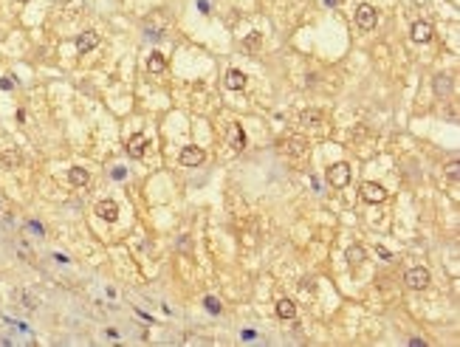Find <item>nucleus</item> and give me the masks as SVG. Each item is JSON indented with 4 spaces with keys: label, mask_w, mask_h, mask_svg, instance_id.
I'll use <instances>...</instances> for the list:
<instances>
[{
    "label": "nucleus",
    "mask_w": 460,
    "mask_h": 347,
    "mask_svg": "<svg viewBox=\"0 0 460 347\" xmlns=\"http://www.w3.org/2000/svg\"><path fill=\"white\" fill-rule=\"evenodd\" d=\"M178 158H181L184 167H200V164H203V158H206V152L200 150V147L189 144V147H184V150H181V155H178Z\"/></svg>",
    "instance_id": "nucleus-6"
},
{
    "label": "nucleus",
    "mask_w": 460,
    "mask_h": 347,
    "mask_svg": "<svg viewBox=\"0 0 460 347\" xmlns=\"http://www.w3.org/2000/svg\"><path fill=\"white\" fill-rule=\"evenodd\" d=\"M0 88H3V91H9V88H12V79H0Z\"/></svg>",
    "instance_id": "nucleus-25"
},
{
    "label": "nucleus",
    "mask_w": 460,
    "mask_h": 347,
    "mask_svg": "<svg viewBox=\"0 0 460 347\" xmlns=\"http://www.w3.org/2000/svg\"><path fill=\"white\" fill-rule=\"evenodd\" d=\"M412 40H415V43H429L432 40V25L424 23V20H418V23L412 25Z\"/></svg>",
    "instance_id": "nucleus-10"
},
{
    "label": "nucleus",
    "mask_w": 460,
    "mask_h": 347,
    "mask_svg": "<svg viewBox=\"0 0 460 347\" xmlns=\"http://www.w3.org/2000/svg\"><path fill=\"white\" fill-rule=\"evenodd\" d=\"M429 271H426L424 265H415V268H410L404 274V282H406V288H412V291H424L426 285H429Z\"/></svg>",
    "instance_id": "nucleus-1"
},
{
    "label": "nucleus",
    "mask_w": 460,
    "mask_h": 347,
    "mask_svg": "<svg viewBox=\"0 0 460 347\" xmlns=\"http://www.w3.org/2000/svg\"><path fill=\"white\" fill-rule=\"evenodd\" d=\"M277 316L279 319H294L297 316V305L291 302V299H279L277 302Z\"/></svg>",
    "instance_id": "nucleus-14"
},
{
    "label": "nucleus",
    "mask_w": 460,
    "mask_h": 347,
    "mask_svg": "<svg viewBox=\"0 0 460 347\" xmlns=\"http://www.w3.org/2000/svg\"><path fill=\"white\" fill-rule=\"evenodd\" d=\"M347 260H350V262H362V260H364V249L350 246V249H347Z\"/></svg>",
    "instance_id": "nucleus-20"
},
{
    "label": "nucleus",
    "mask_w": 460,
    "mask_h": 347,
    "mask_svg": "<svg viewBox=\"0 0 460 347\" xmlns=\"http://www.w3.org/2000/svg\"><path fill=\"white\" fill-rule=\"evenodd\" d=\"M375 23H378V14H375V9L370 6V3H362V6L356 9V25L362 31H370L375 29Z\"/></svg>",
    "instance_id": "nucleus-3"
},
{
    "label": "nucleus",
    "mask_w": 460,
    "mask_h": 347,
    "mask_svg": "<svg viewBox=\"0 0 460 347\" xmlns=\"http://www.w3.org/2000/svg\"><path fill=\"white\" fill-rule=\"evenodd\" d=\"M410 344L412 347H426V341L424 339H410Z\"/></svg>",
    "instance_id": "nucleus-23"
},
{
    "label": "nucleus",
    "mask_w": 460,
    "mask_h": 347,
    "mask_svg": "<svg viewBox=\"0 0 460 347\" xmlns=\"http://www.w3.org/2000/svg\"><path fill=\"white\" fill-rule=\"evenodd\" d=\"M99 45V34L96 31H85V34L76 37V51L79 54H88V51H93Z\"/></svg>",
    "instance_id": "nucleus-8"
},
{
    "label": "nucleus",
    "mask_w": 460,
    "mask_h": 347,
    "mask_svg": "<svg viewBox=\"0 0 460 347\" xmlns=\"http://www.w3.org/2000/svg\"><path fill=\"white\" fill-rule=\"evenodd\" d=\"M164 68H167V60H164V54H150V60H147V71L150 73H161Z\"/></svg>",
    "instance_id": "nucleus-16"
},
{
    "label": "nucleus",
    "mask_w": 460,
    "mask_h": 347,
    "mask_svg": "<svg viewBox=\"0 0 460 347\" xmlns=\"http://www.w3.org/2000/svg\"><path fill=\"white\" fill-rule=\"evenodd\" d=\"M68 181H71L73 186H85L91 178H88V170H82V167H71V172H68Z\"/></svg>",
    "instance_id": "nucleus-15"
},
{
    "label": "nucleus",
    "mask_w": 460,
    "mask_h": 347,
    "mask_svg": "<svg viewBox=\"0 0 460 347\" xmlns=\"http://www.w3.org/2000/svg\"><path fill=\"white\" fill-rule=\"evenodd\" d=\"M378 254H381V257H384V260H393V254H390V251H387V249H381V246H378Z\"/></svg>",
    "instance_id": "nucleus-24"
},
{
    "label": "nucleus",
    "mask_w": 460,
    "mask_h": 347,
    "mask_svg": "<svg viewBox=\"0 0 460 347\" xmlns=\"http://www.w3.org/2000/svg\"><path fill=\"white\" fill-rule=\"evenodd\" d=\"M246 73L243 71H237V68H232V71H226V76H223V85L229 88V91H243L246 88Z\"/></svg>",
    "instance_id": "nucleus-7"
},
{
    "label": "nucleus",
    "mask_w": 460,
    "mask_h": 347,
    "mask_svg": "<svg viewBox=\"0 0 460 347\" xmlns=\"http://www.w3.org/2000/svg\"><path fill=\"white\" fill-rule=\"evenodd\" d=\"M299 122H302L305 127H316V124H322V110H316V108L302 110V113H299Z\"/></svg>",
    "instance_id": "nucleus-12"
},
{
    "label": "nucleus",
    "mask_w": 460,
    "mask_h": 347,
    "mask_svg": "<svg viewBox=\"0 0 460 347\" xmlns=\"http://www.w3.org/2000/svg\"><path fill=\"white\" fill-rule=\"evenodd\" d=\"M96 215L102 220H108V223H116V218H119V206H116V201H99L96 203Z\"/></svg>",
    "instance_id": "nucleus-9"
},
{
    "label": "nucleus",
    "mask_w": 460,
    "mask_h": 347,
    "mask_svg": "<svg viewBox=\"0 0 460 347\" xmlns=\"http://www.w3.org/2000/svg\"><path fill=\"white\" fill-rule=\"evenodd\" d=\"M17 3H25V0H17Z\"/></svg>",
    "instance_id": "nucleus-26"
},
{
    "label": "nucleus",
    "mask_w": 460,
    "mask_h": 347,
    "mask_svg": "<svg viewBox=\"0 0 460 347\" xmlns=\"http://www.w3.org/2000/svg\"><path fill=\"white\" fill-rule=\"evenodd\" d=\"M243 45H246L248 51H260V45H263V37H260V34H248L246 40H243Z\"/></svg>",
    "instance_id": "nucleus-18"
},
{
    "label": "nucleus",
    "mask_w": 460,
    "mask_h": 347,
    "mask_svg": "<svg viewBox=\"0 0 460 347\" xmlns=\"http://www.w3.org/2000/svg\"><path fill=\"white\" fill-rule=\"evenodd\" d=\"M283 152L285 155H294V158H302L305 152H308V141L302 136H291V139L283 141Z\"/></svg>",
    "instance_id": "nucleus-5"
},
{
    "label": "nucleus",
    "mask_w": 460,
    "mask_h": 347,
    "mask_svg": "<svg viewBox=\"0 0 460 347\" xmlns=\"http://www.w3.org/2000/svg\"><path fill=\"white\" fill-rule=\"evenodd\" d=\"M203 305H206V311H209V313H220V302L215 297H206Z\"/></svg>",
    "instance_id": "nucleus-21"
},
{
    "label": "nucleus",
    "mask_w": 460,
    "mask_h": 347,
    "mask_svg": "<svg viewBox=\"0 0 460 347\" xmlns=\"http://www.w3.org/2000/svg\"><path fill=\"white\" fill-rule=\"evenodd\" d=\"M446 178H449V181H457V178H460V164H457V158L446 164Z\"/></svg>",
    "instance_id": "nucleus-19"
},
{
    "label": "nucleus",
    "mask_w": 460,
    "mask_h": 347,
    "mask_svg": "<svg viewBox=\"0 0 460 347\" xmlns=\"http://www.w3.org/2000/svg\"><path fill=\"white\" fill-rule=\"evenodd\" d=\"M23 305H29V308H37L34 297H29V293H23Z\"/></svg>",
    "instance_id": "nucleus-22"
},
{
    "label": "nucleus",
    "mask_w": 460,
    "mask_h": 347,
    "mask_svg": "<svg viewBox=\"0 0 460 347\" xmlns=\"http://www.w3.org/2000/svg\"><path fill=\"white\" fill-rule=\"evenodd\" d=\"M327 183L336 186V189L347 186V183H350V167H347L345 161H342V164H333L330 170H327Z\"/></svg>",
    "instance_id": "nucleus-2"
},
{
    "label": "nucleus",
    "mask_w": 460,
    "mask_h": 347,
    "mask_svg": "<svg viewBox=\"0 0 460 347\" xmlns=\"http://www.w3.org/2000/svg\"><path fill=\"white\" fill-rule=\"evenodd\" d=\"M144 150H147V139H144V136H133V139L127 141V155H130V158H141Z\"/></svg>",
    "instance_id": "nucleus-11"
},
{
    "label": "nucleus",
    "mask_w": 460,
    "mask_h": 347,
    "mask_svg": "<svg viewBox=\"0 0 460 347\" xmlns=\"http://www.w3.org/2000/svg\"><path fill=\"white\" fill-rule=\"evenodd\" d=\"M435 91L441 93V96H446V93L452 91V79H449V76H438V79H435Z\"/></svg>",
    "instance_id": "nucleus-17"
},
{
    "label": "nucleus",
    "mask_w": 460,
    "mask_h": 347,
    "mask_svg": "<svg viewBox=\"0 0 460 347\" xmlns=\"http://www.w3.org/2000/svg\"><path fill=\"white\" fill-rule=\"evenodd\" d=\"M0 167H3V170H14V167H20V152L17 150H3V152H0Z\"/></svg>",
    "instance_id": "nucleus-13"
},
{
    "label": "nucleus",
    "mask_w": 460,
    "mask_h": 347,
    "mask_svg": "<svg viewBox=\"0 0 460 347\" xmlns=\"http://www.w3.org/2000/svg\"><path fill=\"white\" fill-rule=\"evenodd\" d=\"M362 198L367 203H381V201H387V189L381 186V183H375V181H364L362 183Z\"/></svg>",
    "instance_id": "nucleus-4"
}]
</instances>
